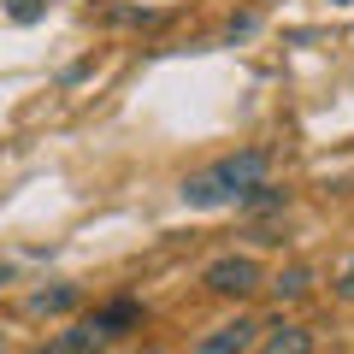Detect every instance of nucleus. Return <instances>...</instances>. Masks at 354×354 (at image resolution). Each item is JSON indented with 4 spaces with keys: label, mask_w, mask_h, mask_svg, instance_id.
Returning <instances> with one entry per match:
<instances>
[{
    "label": "nucleus",
    "mask_w": 354,
    "mask_h": 354,
    "mask_svg": "<svg viewBox=\"0 0 354 354\" xmlns=\"http://www.w3.org/2000/svg\"><path fill=\"white\" fill-rule=\"evenodd\" d=\"M272 177V148H236L225 153V160H213L207 171L183 177V207H195V213H213V207H236L242 195L254 189V183H266Z\"/></svg>",
    "instance_id": "1"
},
{
    "label": "nucleus",
    "mask_w": 354,
    "mask_h": 354,
    "mask_svg": "<svg viewBox=\"0 0 354 354\" xmlns=\"http://www.w3.org/2000/svg\"><path fill=\"white\" fill-rule=\"evenodd\" d=\"M201 290L218 295V301H254L266 290V266L254 254H218V260H207Z\"/></svg>",
    "instance_id": "2"
},
{
    "label": "nucleus",
    "mask_w": 354,
    "mask_h": 354,
    "mask_svg": "<svg viewBox=\"0 0 354 354\" xmlns=\"http://www.w3.org/2000/svg\"><path fill=\"white\" fill-rule=\"evenodd\" d=\"M88 319L101 325V337H106V342H124V337H136V330L148 325V307H142L136 295H113V301H101Z\"/></svg>",
    "instance_id": "3"
},
{
    "label": "nucleus",
    "mask_w": 354,
    "mask_h": 354,
    "mask_svg": "<svg viewBox=\"0 0 354 354\" xmlns=\"http://www.w3.org/2000/svg\"><path fill=\"white\" fill-rule=\"evenodd\" d=\"M254 342H260V325L254 319H225V325H213V330H201V342H195L189 354H248Z\"/></svg>",
    "instance_id": "4"
},
{
    "label": "nucleus",
    "mask_w": 354,
    "mask_h": 354,
    "mask_svg": "<svg viewBox=\"0 0 354 354\" xmlns=\"http://www.w3.org/2000/svg\"><path fill=\"white\" fill-rule=\"evenodd\" d=\"M106 348H113V342H106V337H101V325L83 313L77 325H65V330H59V337H53L41 354H106Z\"/></svg>",
    "instance_id": "5"
},
{
    "label": "nucleus",
    "mask_w": 354,
    "mask_h": 354,
    "mask_svg": "<svg viewBox=\"0 0 354 354\" xmlns=\"http://www.w3.org/2000/svg\"><path fill=\"white\" fill-rule=\"evenodd\" d=\"M260 354H313V330L295 325V319H278V325H260Z\"/></svg>",
    "instance_id": "6"
},
{
    "label": "nucleus",
    "mask_w": 354,
    "mask_h": 354,
    "mask_svg": "<svg viewBox=\"0 0 354 354\" xmlns=\"http://www.w3.org/2000/svg\"><path fill=\"white\" fill-rule=\"evenodd\" d=\"M266 290L278 295V301H301V295L313 290V266H301V260H295V266H283L278 278H266Z\"/></svg>",
    "instance_id": "7"
},
{
    "label": "nucleus",
    "mask_w": 354,
    "mask_h": 354,
    "mask_svg": "<svg viewBox=\"0 0 354 354\" xmlns=\"http://www.w3.org/2000/svg\"><path fill=\"white\" fill-rule=\"evenodd\" d=\"M272 207H290V189H278V183L266 177V183H254V189L236 201V213H272Z\"/></svg>",
    "instance_id": "8"
},
{
    "label": "nucleus",
    "mask_w": 354,
    "mask_h": 354,
    "mask_svg": "<svg viewBox=\"0 0 354 354\" xmlns=\"http://www.w3.org/2000/svg\"><path fill=\"white\" fill-rule=\"evenodd\" d=\"M65 307H77V283H53L30 295V313H65Z\"/></svg>",
    "instance_id": "9"
},
{
    "label": "nucleus",
    "mask_w": 354,
    "mask_h": 354,
    "mask_svg": "<svg viewBox=\"0 0 354 354\" xmlns=\"http://www.w3.org/2000/svg\"><path fill=\"white\" fill-rule=\"evenodd\" d=\"M41 12H48V0H6V18H18V24H36Z\"/></svg>",
    "instance_id": "10"
},
{
    "label": "nucleus",
    "mask_w": 354,
    "mask_h": 354,
    "mask_svg": "<svg viewBox=\"0 0 354 354\" xmlns=\"http://www.w3.org/2000/svg\"><path fill=\"white\" fill-rule=\"evenodd\" d=\"M337 301H348V307H354V254L337 266Z\"/></svg>",
    "instance_id": "11"
},
{
    "label": "nucleus",
    "mask_w": 354,
    "mask_h": 354,
    "mask_svg": "<svg viewBox=\"0 0 354 354\" xmlns=\"http://www.w3.org/2000/svg\"><path fill=\"white\" fill-rule=\"evenodd\" d=\"M0 348H6V325H0Z\"/></svg>",
    "instance_id": "12"
},
{
    "label": "nucleus",
    "mask_w": 354,
    "mask_h": 354,
    "mask_svg": "<svg viewBox=\"0 0 354 354\" xmlns=\"http://www.w3.org/2000/svg\"><path fill=\"white\" fill-rule=\"evenodd\" d=\"M330 6H348V0H330Z\"/></svg>",
    "instance_id": "13"
}]
</instances>
